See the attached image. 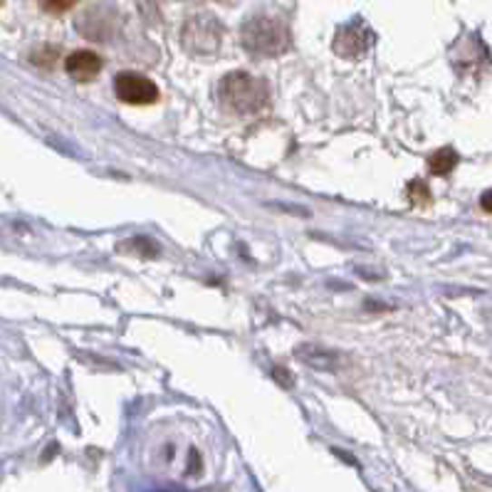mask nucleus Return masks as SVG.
<instances>
[{
  "mask_svg": "<svg viewBox=\"0 0 492 492\" xmlns=\"http://www.w3.org/2000/svg\"><path fill=\"white\" fill-rule=\"evenodd\" d=\"M241 43L258 57H280L292 45V35L282 20L272 15H252L241 27Z\"/></svg>",
  "mask_w": 492,
  "mask_h": 492,
  "instance_id": "nucleus-2",
  "label": "nucleus"
},
{
  "mask_svg": "<svg viewBox=\"0 0 492 492\" xmlns=\"http://www.w3.org/2000/svg\"><path fill=\"white\" fill-rule=\"evenodd\" d=\"M408 201L413 206H428L430 203V191L423 181H411L408 183Z\"/></svg>",
  "mask_w": 492,
  "mask_h": 492,
  "instance_id": "nucleus-8",
  "label": "nucleus"
},
{
  "mask_svg": "<svg viewBox=\"0 0 492 492\" xmlns=\"http://www.w3.org/2000/svg\"><path fill=\"white\" fill-rule=\"evenodd\" d=\"M102 67H104L102 57L92 50H77V53L67 54V60H64V72L74 82H92L102 72Z\"/></svg>",
  "mask_w": 492,
  "mask_h": 492,
  "instance_id": "nucleus-5",
  "label": "nucleus"
},
{
  "mask_svg": "<svg viewBox=\"0 0 492 492\" xmlns=\"http://www.w3.org/2000/svg\"><path fill=\"white\" fill-rule=\"evenodd\" d=\"M114 92L119 102H124L129 107H149L153 102H159V87L139 72H119L114 80Z\"/></svg>",
  "mask_w": 492,
  "mask_h": 492,
  "instance_id": "nucleus-4",
  "label": "nucleus"
},
{
  "mask_svg": "<svg viewBox=\"0 0 492 492\" xmlns=\"http://www.w3.org/2000/svg\"><path fill=\"white\" fill-rule=\"evenodd\" d=\"M181 43L191 54H213L223 43V30L211 15H196L181 30Z\"/></svg>",
  "mask_w": 492,
  "mask_h": 492,
  "instance_id": "nucleus-3",
  "label": "nucleus"
},
{
  "mask_svg": "<svg viewBox=\"0 0 492 492\" xmlns=\"http://www.w3.org/2000/svg\"><path fill=\"white\" fill-rule=\"evenodd\" d=\"M0 3H3V0H0Z\"/></svg>",
  "mask_w": 492,
  "mask_h": 492,
  "instance_id": "nucleus-11",
  "label": "nucleus"
},
{
  "mask_svg": "<svg viewBox=\"0 0 492 492\" xmlns=\"http://www.w3.org/2000/svg\"><path fill=\"white\" fill-rule=\"evenodd\" d=\"M218 94H221L223 107L241 117L260 114L270 104L268 82L242 70L228 72L218 84Z\"/></svg>",
  "mask_w": 492,
  "mask_h": 492,
  "instance_id": "nucleus-1",
  "label": "nucleus"
},
{
  "mask_svg": "<svg viewBox=\"0 0 492 492\" xmlns=\"http://www.w3.org/2000/svg\"><path fill=\"white\" fill-rule=\"evenodd\" d=\"M480 206H483V211L492 213V188L487 191V193H483V198H480Z\"/></svg>",
  "mask_w": 492,
  "mask_h": 492,
  "instance_id": "nucleus-10",
  "label": "nucleus"
},
{
  "mask_svg": "<svg viewBox=\"0 0 492 492\" xmlns=\"http://www.w3.org/2000/svg\"><path fill=\"white\" fill-rule=\"evenodd\" d=\"M458 162H460V156H458L450 146H446V149H438L436 153H430L428 169L430 173H436V176H448L450 171L456 169Z\"/></svg>",
  "mask_w": 492,
  "mask_h": 492,
  "instance_id": "nucleus-7",
  "label": "nucleus"
},
{
  "mask_svg": "<svg viewBox=\"0 0 492 492\" xmlns=\"http://www.w3.org/2000/svg\"><path fill=\"white\" fill-rule=\"evenodd\" d=\"M361 27H344L339 35H337V45H334V50H337V54H347V50H349V45H354V54L357 57H361L364 54V50H367L369 43H361Z\"/></svg>",
  "mask_w": 492,
  "mask_h": 492,
  "instance_id": "nucleus-6",
  "label": "nucleus"
},
{
  "mask_svg": "<svg viewBox=\"0 0 492 492\" xmlns=\"http://www.w3.org/2000/svg\"><path fill=\"white\" fill-rule=\"evenodd\" d=\"M80 0H40V8L50 13V15H60V13H67L70 8H74Z\"/></svg>",
  "mask_w": 492,
  "mask_h": 492,
  "instance_id": "nucleus-9",
  "label": "nucleus"
}]
</instances>
